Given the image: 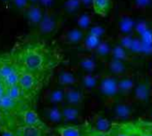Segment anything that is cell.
Returning <instances> with one entry per match:
<instances>
[{
    "label": "cell",
    "instance_id": "obj_11",
    "mask_svg": "<svg viewBox=\"0 0 152 136\" xmlns=\"http://www.w3.org/2000/svg\"><path fill=\"white\" fill-rule=\"evenodd\" d=\"M21 117L23 121V124L24 125H29V126H34L38 128H41L45 131H48V126L47 124L41 120L38 113L32 109H26L23 112H21Z\"/></svg>",
    "mask_w": 152,
    "mask_h": 136
},
{
    "label": "cell",
    "instance_id": "obj_39",
    "mask_svg": "<svg viewBox=\"0 0 152 136\" xmlns=\"http://www.w3.org/2000/svg\"><path fill=\"white\" fill-rule=\"evenodd\" d=\"M28 1L30 2L31 5H34V4H38L39 0H28Z\"/></svg>",
    "mask_w": 152,
    "mask_h": 136
},
{
    "label": "cell",
    "instance_id": "obj_16",
    "mask_svg": "<svg viewBox=\"0 0 152 136\" xmlns=\"http://www.w3.org/2000/svg\"><path fill=\"white\" fill-rule=\"evenodd\" d=\"M107 71L109 75L120 78L122 76L127 75V67L125 62L119 60L110 59L107 63Z\"/></svg>",
    "mask_w": 152,
    "mask_h": 136
},
{
    "label": "cell",
    "instance_id": "obj_24",
    "mask_svg": "<svg viewBox=\"0 0 152 136\" xmlns=\"http://www.w3.org/2000/svg\"><path fill=\"white\" fill-rule=\"evenodd\" d=\"M91 124L96 130L102 132H107L111 129L113 123L110 122L103 115L98 114L94 117V119H93V122Z\"/></svg>",
    "mask_w": 152,
    "mask_h": 136
},
{
    "label": "cell",
    "instance_id": "obj_42",
    "mask_svg": "<svg viewBox=\"0 0 152 136\" xmlns=\"http://www.w3.org/2000/svg\"><path fill=\"white\" fill-rule=\"evenodd\" d=\"M149 117H150V119L152 120V109H151V111L149 112Z\"/></svg>",
    "mask_w": 152,
    "mask_h": 136
},
{
    "label": "cell",
    "instance_id": "obj_28",
    "mask_svg": "<svg viewBox=\"0 0 152 136\" xmlns=\"http://www.w3.org/2000/svg\"><path fill=\"white\" fill-rule=\"evenodd\" d=\"M77 26L83 31H88L89 29L92 26L91 15L88 13L81 14L77 18Z\"/></svg>",
    "mask_w": 152,
    "mask_h": 136
},
{
    "label": "cell",
    "instance_id": "obj_43",
    "mask_svg": "<svg viewBox=\"0 0 152 136\" xmlns=\"http://www.w3.org/2000/svg\"><path fill=\"white\" fill-rule=\"evenodd\" d=\"M1 131H2V127H1V125H0V132H1Z\"/></svg>",
    "mask_w": 152,
    "mask_h": 136
},
{
    "label": "cell",
    "instance_id": "obj_5",
    "mask_svg": "<svg viewBox=\"0 0 152 136\" xmlns=\"http://www.w3.org/2000/svg\"><path fill=\"white\" fill-rule=\"evenodd\" d=\"M132 94L135 101L142 104L148 103L152 97V83L149 78L140 77L135 83Z\"/></svg>",
    "mask_w": 152,
    "mask_h": 136
},
{
    "label": "cell",
    "instance_id": "obj_18",
    "mask_svg": "<svg viewBox=\"0 0 152 136\" xmlns=\"http://www.w3.org/2000/svg\"><path fill=\"white\" fill-rule=\"evenodd\" d=\"M57 84L61 87H68V86H75L78 84V79L75 75L67 70H62L57 73L56 77Z\"/></svg>",
    "mask_w": 152,
    "mask_h": 136
},
{
    "label": "cell",
    "instance_id": "obj_19",
    "mask_svg": "<svg viewBox=\"0 0 152 136\" xmlns=\"http://www.w3.org/2000/svg\"><path fill=\"white\" fill-rule=\"evenodd\" d=\"M64 122H74L81 117V108L63 103L61 105Z\"/></svg>",
    "mask_w": 152,
    "mask_h": 136
},
{
    "label": "cell",
    "instance_id": "obj_34",
    "mask_svg": "<svg viewBox=\"0 0 152 136\" xmlns=\"http://www.w3.org/2000/svg\"><path fill=\"white\" fill-rule=\"evenodd\" d=\"M152 4V0H132V6L135 9L145 10Z\"/></svg>",
    "mask_w": 152,
    "mask_h": 136
},
{
    "label": "cell",
    "instance_id": "obj_17",
    "mask_svg": "<svg viewBox=\"0 0 152 136\" xmlns=\"http://www.w3.org/2000/svg\"><path fill=\"white\" fill-rule=\"evenodd\" d=\"M135 86V82L133 78L128 75L122 76L118 78V94L122 97L129 96L132 94Z\"/></svg>",
    "mask_w": 152,
    "mask_h": 136
},
{
    "label": "cell",
    "instance_id": "obj_23",
    "mask_svg": "<svg viewBox=\"0 0 152 136\" xmlns=\"http://www.w3.org/2000/svg\"><path fill=\"white\" fill-rule=\"evenodd\" d=\"M101 40H102L101 37H99L95 35H92L87 32L83 40L81 43L82 47L89 53H94V51L96 50V48L98 47Z\"/></svg>",
    "mask_w": 152,
    "mask_h": 136
},
{
    "label": "cell",
    "instance_id": "obj_41",
    "mask_svg": "<svg viewBox=\"0 0 152 136\" xmlns=\"http://www.w3.org/2000/svg\"><path fill=\"white\" fill-rule=\"evenodd\" d=\"M3 112L1 111V109H0V122H1V120H2V117H3Z\"/></svg>",
    "mask_w": 152,
    "mask_h": 136
},
{
    "label": "cell",
    "instance_id": "obj_12",
    "mask_svg": "<svg viewBox=\"0 0 152 136\" xmlns=\"http://www.w3.org/2000/svg\"><path fill=\"white\" fill-rule=\"evenodd\" d=\"M54 132L59 136H87V124L62 125L56 127Z\"/></svg>",
    "mask_w": 152,
    "mask_h": 136
},
{
    "label": "cell",
    "instance_id": "obj_7",
    "mask_svg": "<svg viewBox=\"0 0 152 136\" xmlns=\"http://www.w3.org/2000/svg\"><path fill=\"white\" fill-rule=\"evenodd\" d=\"M45 10L39 5V4H34V5H30L26 10L23 13V16L27 22V24L35 30L39 22H41L43 16H44Z\"/></svg>",
    "mask_w": 152,
    "mask_h": 136
},
{
    "label": "cell",
    "instance_id": "obj_2",
    "mask_svg": "<svg viewBox=\"0 0 152 136\" xmlns=\"http://www.w3.org/2000/svg\"><path fill=\"white\" fill-rule=\"evenodd\" d=\"M46 79L48 78L31 72L21 71L18 85L21 87L24 97L30 99L37 95Z\"/></svg>",
    "mask_w": 152,
    "mask_h": 136
},
{
    "label": "cell",
    "instance_id": "obj_21",
    "mask_svg": "<svg viewBox=\"0 0 152 136\" xmlns=\"http://www.w3.org/2000/svg\"><path fill=\"white\" fill-rule=\"evenodd\" d=\"M47 132L41 128L23 124L15 130V136H46Z\"/></svg>",
    "mask_w": 152,
    "mask_h": 136
},
{
    "label": "cell",
    "instance_id": "obj_32",
    "mask_svg": "<svg viewBox=\"0 0 152 136\" xmlns=\"http://www.w3.org/2000/svg\"><path fill=\"white\" fill-rule=\"evenodd\" d=\"M30 5L31 4L28 0H11L9 3V6H11L12 10H14L19 14H23V13Z\"/></svg>",
    "mask_w": 152,
    "mask_h": 136
},
{
    "label": "cell",
    "instance_id": "obj_25",
    "mask_svg": "<svg viewBox=\"0 0 152 136\" xmlns=\"http://www.w3.org/2000/svg\"><path fill=\"white\" fill-rule=\"evenodd\" d=\"M131 54H132L130 51L124 48L120 45H115L112 46L111 53H110V59L119 60L123 61H128L131 59Z\"/></svg>",
    "mask_w": 152,
    "mask_h": 136
},
{
    "label": "cell",
    "instance_id": "obj_45",
    "mask_svg": "<svg viewBox=\"0 0 152 136\" xmlns=\"http://www.w3.org/2000/svg\"><path fill=\"white\" fill-rule=\"evenodd\" d=\"M151 121H152V120H151Z\"/></svg>",
    "mask_w": 152,
    "mask_h": 136
},
{
    "label": "cell",
    "instance_id": "obj_8",
    "mask_svg": "<svg viewBox=\"0 0 152 136\" xmlns=\"http://www.w3.org/2000/svg\"><path fill=\"white\" fill-rule=\"evenodd\" d=\"M111 112L113 117L120 121H128L132 114H133V108L132 104L124 101H116L112 104Z\"/></svg>",
    "mask_w": 152,
    "mask_h": 136
},
{
    "label": "cell",
    "instance_id": "obj_4",
    "mask_svg": "<svg viewBox=\"0 0 152 136\" xmlns=\"http://www.w3.org/2000/svg\"><path fill=\"white\" fill-rule=\"evenodd\" d=\"M20 74L21 71L12 58L0 61V78L6 86L17 85Z\"/></svg>",
    "mask_w": 152,
    "mask_h": 136
},
{
    "label": "cell",
    "instance_id": "obj_22",
    "mask_svg": "<svg viewBox=\"0 0 152 136\" xmlns=\"http://www.w3.org/2000/svg\"><path fill=\"white\" fill-rule=\"evenodd\" d=\"M112 0H92V8L99 15L107 16L112 9Z\"/></svg>",
    "mask_w": 152,
    "mask_h": 136
},
{
    "label": "cell",
    "instance_id": "obj_31",
    "mask_svg": "<svg viewBox=\"0 0 152 136\" xmlns=\"http://www.w3.org/2000/svg\"><path fill=\"white\" fill-rule=\"evenodd\" d=\"M82 5L80 0H64V10L68 14H74L77 13Z\"/></svg>",
    "mask_w": 152,
    "mask_h": 136
},
{
    "label": "cell",
    "instance_id": "obj_33",
    "mask_svg": "<svg viewBox=\"0 0 152 136\" xmlns=\"http://www.w3.org/2000/svg\"><path fill=\"white\" fill-rule=\"evenodd\" d=\"M133 38H134L133 34H130V35H121L120 34L119 39H118V45H120L124 48L127 49L128 51H131Z\"/></svg>",
    "mask_w": 152,
    "mask_h": 136
},
{
    "label": "cell",
    "instance_id": "obj_9",
    "mask_svg": "<svg viewBox=\"0 0 152 136\" xmlns=\"http://www.w3.org/2000/svg\"><path fill=\"white\" fill-rule=\"evenodd\" d=\"M64 103L82 108L84 101V94L82 89L77 86L64 87Z\"/></svg>",
    "mask_w": 152,
    "mask_h": 136
},
{
    "label": "cell",
    "instance_id": "obj_35",
    "mask_svg": "<svg viewBox=\"0 0 152 136\" xmlns=\"http://www.w3.org/2000/svg\"><path fill=\"white\" fill-rule=\"evenodd\" d=\"M87 32L90 33V34L95 35V36H97V37L102 38V37H104L105 33H106V30H105L104 27H102V26H100V25H92V26L89 29V30H88Z\"/></svg>",
    "mask_w": 152,
    "mask_h": 136
},
{
    "label": "cell",
    "instance_id": "obj_1",
    "mask_svg": "<svg viewBox=\"0 0 152 136\" xmlns=\"http://www.w3.org/2000/svg\"><path fill=\"white\" fill-rule=\"evenodd\" d=\"M25 38L15 45L11 58L21 71L48 78L63 60L62 52L38 35Z\"/></svg>",
    "mask_w": 152,
    "mask_h": 136
},
{
    "label": "cell",
    "instance_id": "obj_6",
    "mask_svg": "<svg viewBox=\"0 0 152 136\" xmlns=\"http://www.w3.org/2000/svg\"><path fill=\"white\" fill-rule=\"evenodd\" d=\"M99 93L106 98H113L118 94V78L107 74L99 80Z\"/></svg>",
    "mask_w": 152,
    "mask_h": 136
},
{
    "label": "cell",
    "instance_id": "obj_10",
    "mask_svg": "<svg viewBox=\"0 0 152 136\" xmlns=\"http://www.w3.org/2000/svg\"><path fill=\"white\" fill-rule=\"evenodd\" d=\"M86 33L79 27H70L64 30L61 35V41L66 45H77L81 44Z\"/></svg>",
    "mask_w": 152,
    "mask_h": 136
},
{
    "label": "cell",
    "instance_id": "obj_3",
    "mask_svg": "<svg viewBox=\"0 0 152 136\" xmlns=\"http://www.w3.org/2000/svg\"><path fill=\"white\" fill-rule=\"evenodd\" d=\"M60 23V17L54 9H47L41 22L34 30L36 31V35L40 37H49L57 31Z\"/></svg>",
    "mask_w": 152,
    "mask_h": 136
},
{
    "label": "cell",
    "instance_id": "obj_15",
    "mask_svg": "<svg viewBox=\"0 0 152 136\" xmlns=\"http://www.w3.org/2000/svg\"><path fill=\"white\" fill-rule=\"evenodd\" d=\"M43 117L50 124H59L64 121L61 105H48L43 109Z\"/></svg>",
    "mask_w": 152,
    "mask_h": 136
},
{
    "label": "cell",
    "instance_id": "obj_14",
    "mask_svg": "<svg viewBox=\"0 0 152 136\" xmlns=\"http://www.w3.org/2000/svg\"><path fill=\"white\" fill-rule=\"evenodd\" d=\"M44 101L48 105H62L64 103V88L60 86L48 90L44 95Z\"/></svg>",
    "mask_w": 152,
    "mask_h": 136
},
{
    "label": "cell",
    "instance_id": "obj_27",
    "mask_svg": "<svg viewBox=\"0 0 152 136\" xmlns=\"http://www.w3.org/2000/svg\"><path fill=\"white\" fill-rule=\"evenodd\" d=\"M111 49H112V45H110L109 41L102 39L99 45H98V47L96 48V50L94 51V53L98 58L104 59L107 56H110Z\"/></svg>",
    "mask_w": 152,
    "mask_h": 136
},
{
    "label": "cell",
    "instance_id": "obj_40",
    "mask_svg": "<svg viewBox=\"0 0 152 136\" xmlns=\"http://www.w3.org/2000/svg\"><path fill=\"white\" fill-rule=\"evenodd\" d=\"M11 0H0V2L1 3H4V4H7V5H9Z\"/></svg>",
    "mask_w": 152,
    "mask_h": 136
},
{
    "label": "cell",
    "instance_id": "obj_36",
    "mask_svg": "<svg viewBox=\"0 0 152 136\" xmlns=\"http://www.w3.org/2000/svg\"><path fill=\"white\" fill-rule=\"evenodd\" d=\"M38 4L44 9H53V6L55 5V0H39Z\"/></svg>",
    "mask_w": 152,
    "mask_h": 136
},
{
    "label": "cell",
    "instance_id": "obj_13",
    "mask_svg": "<svg viewBox=\"0 0 152 136\" xmlns=\"http://www.w3.org/2000/svg\"><path fill=\"white\" fill-rule=\"evenodd\" d=\"M136 22L128 12H122L118 19V30L121 35L133 34Z\"/></svg>",
    "mask_w": 152,
    "mask_h": 136
},
{
    "label": "cell",
    "instance_id": "obj_38",
    "mask_svg": "<svg viewBox=\"0 0 152 136\" xmlns=\"http://www.w3.org/2000/svg\"><path fill=\"white\" fill-rule=\"evenodd\" d=\"M80 2H81L82 6H84L87 8L92 6V0H80Z\"/></svg>",
    "mask_w": 152,
    "mask_h": 136
},
{
    "label": "cell",
    "instance_id": "obj_44",
    "mask_svg": "<svg viewBox=\"0 0 152 136\" xmlns=\"http://www.w3.org/2000/svg\"><path fill=\"white\" fill-rule=\"evenodd\" d=\"M55 136H59V135H58V134H56V135H55Z\"/></svg>",
    "mask_w": 152,
    "mask_h": 136
},
{
    "label": "cell",
    "instance_id": "obj_30",
    "mask_svg": "<svg viewBox=\"0 0 152 136\" xmlns=\"http://www.w3.org/2000/svg\"><path fill=\"white\" fill-rule=\"evenodd\" d=\"M141 136H152V121L139 119L135 121Z\"/></svg>",
    "mask_w": 152,
    "mask_h": 136
},
{
    "label": "cell",
    "instance_id": "obj_26",
    "mask_svg": "<svg viewBox=\"0 0 152 136\" xmlns=\"http://www.w3.org/2000/svg\"><path fill=\"white\" fill-rule=\"evenodd\" d=\"M99 80V79L98 78V77L93 75L92 73H85L82 76L81 85L83 89L93 90V89L97 88Z\"/></svg>",
    "mask_w": 152,
    "mask_h": 136
},
{
    "label": "cell",
    "instance_id": "obj_29",
    "mask_svg": "<svg viewBox=\"0 0 152 136\" xmlns=\"http://www.w3.org/2000/svg\"><path fill=\"white\" fill-rule=\"evenodd\" d=\"M6 94L9 96L10 98H12L13 100L18 101H22L23 98H25L18 84L15 86H7Z\"/></svg>",
    "mask_w": 152,
    "mask_h": 136
},
{
    "label": "cell",
    "instance_id": "obj_37",
    "mask_svg": "<svg viewBox=\"0 0 152 136\" xmlns=\"http://www.w3.org/2000/svg\"><path fill=\"white\" fill-rule=\"evenodd\" d=\"M0 136H15V133L12 130L7 129V128H2V131L0 132Z\"/></svg>",
    "mask_w": 152,
    "mask_h": 136
},
{
    "label": "cell",
    "instance_id": "obj_20",
    "mask_svg": "<svg viewBox=\"0 0 152 136\" xmlns=\"http://www.w3.org/2000/svg\"><path fill=\"white\" fill-rule=\"evenodd\" d=\"M79 65L84 73H93L96 70L97 62L95 57L91 53H85L79 55Z\"/></svg>",
    "mask_w": 152,
    "mask_h": 136
}]
</instances>
